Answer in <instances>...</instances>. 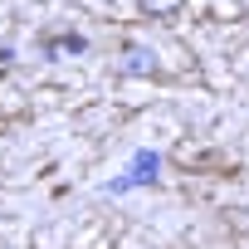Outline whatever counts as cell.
Wrapping results in <instances>:
<instances>
[{
    "label": "cell",
    "mask_w": 249,
    "mask_h": 249,
    "mask_svg": "<svg viewBox=\"0 0 249 249\" xmlns=\"http://www.w3.org/2000/svg\"><path fill=\"white\" fill-rule=\"evenodd\" d=\"M137 10H142L147 20H171V15L186 10V0H137Z\"/></svg>",
    "instance_id": "cell-1"
}]
</instances>
